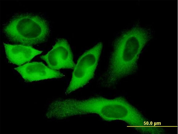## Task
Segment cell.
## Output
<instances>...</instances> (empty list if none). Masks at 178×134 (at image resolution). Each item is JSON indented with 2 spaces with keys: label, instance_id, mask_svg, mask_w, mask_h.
Here are the masks:
<instances>
[{
  "label": "cell",
  "instance_id": "6da1fadb",
  "mask_svg": "<svg viewBox=\"0 0 178 134\" xmlns=\"http://www.w3.org/2000/svg\"><path fill=\"white\" fill-rule=\"evenodd\" d=\"M154 32L138 22L121 32L114 42L107 68L99 79L102 85L111 87L137 67L139 57L153 38Z\"/></svg>",
  "mask_w": 178,
  "mask_h": 134
},
{
  "label": "cell",
  "instance_id": "7a4b0ae2",
  "mask_svg": "<svg viewBox=\"0 0 178 134\" xmlns=\"http://www.w3.org/2000/svg\"><path fill=\"white\" fill-rule=\"evenodd\" d=\"M120 98L109 99L102 96L86 99H58L48 105L46 114L49 119H61L80 115L95 114L105 121L116 118L118 116Z\"/></svg>",
  "mask_w": 178,
  "mask_h": 134
},
{
  "label": "cell",
  "instance_id": "3957f363",
  "mask_svg": "<svg viewBox=\"0 0 178 134\" xmlns=\"http://www.w3.org/2000/svg\"><path fill=\"white\" fill-rule=\"evenodd\" d=\"M3 31L10 41L31 45L44 42L50 32L47 21L38 15L22 14L12 18L5 24Z\"/></svg>",
  "mask_w": 178,
  "mask_h": 134
},
{
  "label": "cell",
  "instance_id": "277c9868",
  "mask_svg": "<svg viewBox=\"0 0 178 134\" xmlns=\"http://www.w3.org/2000/svg\"><path fill=\"white\" fill-rule=\"evenodd\" d=\"M102 48L101 42L85 51L75 65L65 94L68 95L87 84L93 78Z\"/></svg>",
  "mask_w": 178,
  "mask_h": 134
},
{
  "label": "cell",
  "instance_id": "5b68a950",
  "mask_svg": "<svg viewBox=\"0 0 178 134\" xmlns=\"http://www.w3.org/2000/svg\"><path fill=\"white\" fill-rule=\"evenodd\" d=\"M41 58L49 68L55 70L74 69L75 66L70 45L64 39H59L52 49Z\"/></svg>",
  "mask_w": 178,
  "mask_h": 134
},
{
  "label": "cell",
  "instance_id": "8992f818",
  "mask_svg": "<svg viewBox=\"0 0 178 134\" xmlns=\"http://www.w3.org/2000/svg\"><path fill=\"white\" fill-rule=\"evenodd\" d=\"M15 69L28 82L60 78L64 76L60 71L48 67L41 62L27 63L16 68Z\"/></svg>",
  "mask_w": 178,
  "mask_h": 134
},
{
  "label": "cell",
  "instance_id": "52a82bcc",
  "mask_svg": "<svg viewBox=\"0 0 178 134\" xmlns=\"http://www.w3.org/2000/svg\"><path fill=\"white\" fill-rule=\"evenodd\" d=\"M3 44L7 58L11 63L18 66L30 61L42 52L30 46Z\"/></svg>",
  "mask_w": 178,
  "mask_h": 134
}]
</instances>
